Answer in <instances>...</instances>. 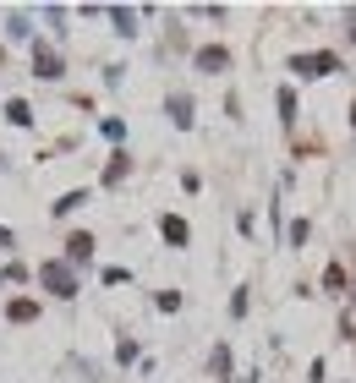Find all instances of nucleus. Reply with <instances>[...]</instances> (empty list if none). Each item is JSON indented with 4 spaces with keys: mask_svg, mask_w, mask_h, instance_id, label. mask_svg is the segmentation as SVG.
Segmentation results:
<instances>
[{
    "mask_svg": "<svg viewBox=\"0 0 356 383\" xmlns=\"http://www.w3.org/2000/svg\"><path fill=\"white\" fill-rule=\"evenodd\" d=\"M0 246H11V236H6V230H0Z\"/></svg>",
    "mask_w": 356,
    "mask_h": 383,
    "instance_id": "12",
    "label": "nucleus"
},
{
    "mask_svg": "<svg viewBox=\"0 0 356 383\" xmlns=\"http://www.w3.org/2000/svg\"><path fill=\"white\" fill-rule=\"evenodd\" d=\"M280 115H285V121H296V93H291V88H280Z\"/></svg>",
    "mask_w": 356,
    "mask_h": 383,
    "instance_id": "9",
    "label": "nucleus"
},
{
    "mask_svg": "<svg viewBox=\"0 0 356 383\" xmlns=\"http://www.w3.org/2000/svg\"><path fill=\"white\" fill-rule=\"evenodd\" d=\"M351 126H356V104H351Z\"/></svg>",
    "mask_w": 356,
    "mask_h": 383,
    "instance_id": "13",
    "label": "nucleus"
},
{
    "mask_svg": "<svg viewBox=\"0 0 356 383\" xmlns=\"http://www.w3.org/2000/svg\"><path fill=\"white\" fill-rule=\"evenodd\" d=\"M39 280H44V290H50V296H71V290H77V280H71V268H66V263H44Z\"/></svg>",
    "mask_w": 356,
    "mask_h": 383,
    "instance_id": "1",
    "label": "nucleus"
},
{
    "mask_svg": "<svg viewBox=\"0 0 356 383\" xmlns=\"http://www.w3.org/2000/svg\"><path fill=\"white\" fill-rule=\"evenodd\" d=\"M77 202H88V198H83V192H66V198L55 202V214H71V208H77Z\"/></svg>",
    "mask_w": 356,
    "mask_h": 383,
    "instance_id": "11",
    "label": "nucleus"
},
{
    "mask_svg": "<svg viewBox=\"0 0 356 383\" xmlns=\"http://www.w3.org/2000/svg\"><path fill=\"white\" fill-rule=\"evenodd\" d=\"M159 230H165V241H170V246H187V219H165Z\"/></svg>",
    "mask_w": 356,
    "mask_h": 383,
    "instance_id": "6",
    "label": "nucleus"
},
{
    "mask_svg": "<svg viewBox=\"0 0 356 383\" xmlns=\"http://www.w3.org/2000/svg\"><path fill=\"white\" fill-rule=\"evenodd\" d=\"M66 246H71V258H88V252H93V236H71Z\"/></svg>",
    "mask_w": 356,
    "mask_h": 383,
    "instance_id": "10",
    "label": "nucleus"
},
{
    "mask_svg": "<svg viewBox=\"0 0 356 383\" xmlns=\"http://www.w3.org/2000/svg\"><path fill=\"white\" fill-rule=\"evenodd\" d=\"M170 115H176V126H192V99H187V93L170 99Z\"/></svg>",
    "mask_w": 356,
    "mask_h": 383,
    "instance_id": "7",
    "label": "nucleus"
},
{
    "mask_svg": "<svg viewBox=\"0 0 356 383\" xmlns=\"http://www.w3.org/2000/svg\"><path fill=\"white\" fill-rule=\"evenodd\" d=\"M291 66L302 77H329V72H340V55H329V50H323V55H296Z\"/></svg>",
    "mask_w": 356,
    "mask_h": 383,
    "instance_id": "2",
    "label": "nucleus"
},
{
    "mask_svg": "<svg viewBox=\"0 0 356 383\" xmlns=\"http://www.w3.org/2000/svg\"><path fill=\"white\" fill-rule=\"evenodd\" d=\"M6 318H11V323H33V318H39V307H33V302H11V307H6Z\"/></svg>",
    "mask_w": 356,
    "mask_h": 383,
    "instance_id": "8",
    "label": "nucleus"
},
{
    "mask_svg": "<svg viewBox=\"0 0 356 383\" xmlns=\"http://www.w3.org/2000/svg\"><path fill=\"white\" fill-rule=\"evenodd\" d=\"M225 66H231V50H219V44L197 50V72H225Z\"/></svg>",
    "mask_w": 356,
    "mask_h": 383,
    "instance_id": "3",
    "label": "nucleus"
},
{
    "mask_svg": "<svg viewBox=\"0 0 356 383\" xmlns=\"http://www.w3.org/2000/svg\"><path fill=\"white\" fill-rule=\"evenodd\" d=\"M6 121H11V126H33V104H28V99H11V104H6Z\"/></svg>",
    "mask_w": 356,
    "mask_h": 383,
    "instance_id": "5",
    "label": "nucleus"
},
{
    "mask_svg": "<svg viewBox=\"0 0 356 383\" xmlns=\"http://www.w3.org/2000/svg\"><path fill=\"white\" fill-rule=\"evenodd\" d=\"M33 66H39V77H61V55H55L50 44H39V50H33Z\"/></svg>",
    "mask_w": 356,
    "mask_h": 383,
    "instance_id": "4",
    "label": "nucleus"
}]
</instances>
